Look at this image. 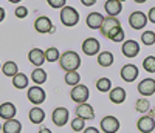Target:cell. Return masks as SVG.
I'll use <instances>...</instances> for the list:
<instances>
[{"instance_id": "41", "label": "cell", "mask_w": 155, "mask_h": 133, "mask_svg": "<svg viewBox=\"0 0 155 133\" xmlns=\"http://www.w3.org/2000/svg\"><path fill=\"white\" fill-rule=\"evenodd\" d=\"M39 133H51V130L48 127H42L41 130H39Z\"/></svg>"}, {"instance_id": "44", "label": "cell", "mask_w": 155, "mask_h": 133, "mask_svg": "<svg viewBox=\"0 0 155 133\" xmlns=\"http://www.w3.org/2000/svg\"><path fill=\"white\" fill-rule=\"evenodd\" d=\"M135 3H144V2H147V0H134Z\"/></svg>"}, {"instance_id": "8", "label": "cell", "mask_w": 155, "mask_h": 133, "mask_svg": "<svg viewBox=\"0 0 155 133\" xmlns=\"http://www.w3.org/2000/svg\"><path fill=\"white\" fill-rule=\"evenodd\" d=\"M34 30L41 34H45V33H53L54 31V26L51 23V20L45 16L42 17H37L36 22H34Z\"/></svg>"}, {"instance_id": "7", "label": "cell", "mask_w": 155, "mask_h": 133, "mask_svg": "<svg viewBox=\"0 0 155 133\" xmlns=\"http://www.w3.org/2000/svg\"><path fill=\"white\" fill-rule=\"evenodd\" d=\"M68 115L70 113H68V110L65 107H58V109H54L53 115H51V119H53L54 125L64 127V125L68 122Z\"/></svg>"}, {"instance_id": "11", "label": "cell", "mask_w": 155, "mask_h": 133, "mask_svg": "<svg viewBox=\"0 0 155 133\" xmlns=\"http://www.w3.org/2000/svg\"><path fill=\"white\" fill-rule=\"evenodd\" d=\"M138 93L141 96H152L155 93V79H143L138 84Z\"/></svg>"}, {"instance_id": "25", "label": "cell", "mask_w": 155, "mask_h": 133, "mask_svg": "<svg viewBox=\"0 0 155 133\" xmlns=\"http://www.w3.org/2000/svg\"><path fill=\"white\" fill-rule=\"evenodd\" d=\"M98 63L99 66H104V68H107V66H110L113 63V54L110 51H102L98 54Z\"/></svg>"}, {"instance_id": "16", "label": "cell", "mask_w": 155, "mask_h": 133, "mask_svg": "<svg viewBox=\"0 0 155 133\" xmlns=\"http://www.w3.org/2000/svg\"><path fill=\"white\" fill-rule=\"evenodd\" d=\"M102 22H104V16H102L101 12H90V14L87 16V19H85L87 26L92 28V30H99Z\"/></svg>"}, {"instance_id": "30", "label": "cell", "mask_w": 155, "mask_h": 133, "mask_svg": "<svg viewBox=\"0 0 155 133\" xmlns=\"http://www.w3.org/2000/svg\"><path fill=\"white\" fill-rule=\"evenodd\" d=\"M135 109H137V112H140V113H146V112L150 110V104H149V101H147L146 98H141V99L137 101Z\"/></svg>"}, {"instance_id": "32", "label": "cell", "mask_w": 155, "mask_h": 133, "mask_svg": "<svg viewBox=\"0 0 155 133\" xmlns=\"http://www.w3.org/2000/svg\"><path fill=\"white\" fill-rule=\"evenodd\" d=\"M143 66H144L146 71L155 73V56H147V57L143 60Z\"/></svg>"}, {"instance_id": "43", "label": "cell", "mask_w": 155, "mask_h": 133, "mask_svg": "<svg viewBox=\"0 0 155 133\" xmlns=\"http://www.w3.org/2000/svg\"><path fill=\"white\" fill-rule=\"evenodd\" d=\"M8 2H11V3H20L22 0H8Z\"/></svg>"}, {"instance_id": "2", "label": "cell", "mask_w": 155, "mask_h": 133, "mask_svg": "<svg viewBox=\"0 0 155 133\" xmlns=\"http://www.w3.org/2000/svg\"><path fill=\"white\" fill-rule=\"evenodd\" d=\"M101 33H102V36H106L107 39H112L118 34L123 28H121V23H120V20L116 19V17H104V22H102V25H101Z\"/></svg>"}, {"instance_id": "6", "label": "cell", "mask_w": 155, "mask_h": 133, "mask_svg": "<svg viewBox=\"0 0 155 133\" xmlns=\"http://www.w3.org/2000/svg\"><path fill=\"white\" fill-rule=\"evenodd\" d=\"M27 96H28V101H30L31 104H36V105L42 104V102L45 101V98H47L45 91H44L41 87H39V85L31 87V88L27 91Z\"/></svg>"}, {"instance_id": "31", "label": "cell", "mask_w": 155, "mask_h": 133, "mask_svg": "<svg viewBox=\"0 0 155 133\" xmlns=\"http://www.w3.org/2000/svg\"><path fill=\"white\" fill-rule=\"evenodd\" d=\"M141 42L144 45H153L155 44V31H144L141 34Z\"/></svg>"}, {"instance_id": "17", "label": "cell", "mask_w": 155, "mask_h": 133, "mask_svg": "<svg viewBox=\"0 0 155 133\" xmlns=\"http://www.w3.org/2000/svg\"><path fill=\"white\" fill-rule=\"evenodd\" d=\"M76 115L82 118V119H93L95 118V112H93V107L88 104H79L76 107Z\"/></svg>"}, {"instance_id": "29", "label": "cell", "mask_w": 155, "mask_h": 133, "mask_svg": "<svg viewBox=\"0 0 155 133\" xmlns=\"http://www.w3.org/2000/svg\"><path fill=\"white\" fill-rule=\"evenodd\" d=\"M45 56H47V60H48V62H56V60L61 59V53H59L58 48L50 47V48L45 51Z\"/></svg>"}, {"instance_id": "15", "label": "cell", "mask_w": 155, "mask_h": 133, "mask_svg": "<svg viewBox=\"0 0 155 133\" xmlns=\"http://www.w3.org/2000/svg\"><path fill=\"white\" fill-rule=\"evenodd\" d=\"M121 51H123V54L126 56V57H135V56H138V53H140V45H138V42H135V41H126L124 44H123V48H121Z\"/></svg>"}, {"instance_id": "21", "label": "cell", "mask_w": 155, "mask_h": 133, "mask_svg": "<svg viewBox=\"0 0 155 133\" xmlns=\"http://www.w3.org/2000/svg\"><path fill=\"white\" fill-rule=\"evenodd\" d=\"M109 98L113 104H123L126 99V90L121 87H115L112 88V91H109Z\"/></svg>"}, {"instance_id": "23", "label": "cell", "mask_w": 155, "mask_h": 133, "mask_svg": "<svg viewBox=\"0 0 155 133\" xmlns=\"http://www.w3.org/2000/svg\"><path fill=\"white\" fill-rule=\"evenodd\" d=\"M12 85L17 90H23L28 87V77L25 73H17L14 77H12Z\"/></svg>"}, {"instance_id": "45", "label": "cell", "mask_w": 155, "mask_h": 133, "mask_svg": "<svg viewBox=\"0 0 155 133\" xmlns=\"http://www.w3.org/2000/svg\"><path fill=\"white\" fill-rule=\"evenodd\" d=\"M118 2H126V0H118Z\"/></svg>"}, {"instance_id": "33", "label": "cell", "mask_w": 155, "mask_h": 133, "mask_svg": "<svg viewBox=\"0 0 155 133\" xmlns=\"http://www.w3.org/2000/svg\"><path fill=\"white\" fill-rule=\"evenodd\" d=\"M71 128L74 130V131H81V130H84L85 128V119H82V118H74L73 121H71Z\"/></svg>"}, {"instance_id": "18", "label": "cell", "mask_w": 155, "mask_h": 133, "mask_svg": "<svg viewBox=\"0 0 155 133\" xmlns=\"http://www.w3.org/2000/svg\"><path fill=\"white\" fill-rule=\"evenodd\" d=\"M104 8H106V12L110 17H116L123 11V5H121V2H118V0H107Z\"/></svg>"}, {"instance_id": "5", "label": "cell", "mask_w": 155, "mask_h": 133, "mask_svg": "<svg viewBox=\"0 0 155 133\" xmlns=\"http://www.w3.org/2000/svg\"><path fill=\"white\" fill-rule=\"evenodd\" d=\"M147 16L144 14V12H141V11H135L130 14V17H129V25L132 26L134 30H143L146 23H147Z\"/></svg>"}, {"instance_id": "19", "label": "cell", "mask_w": 155, "mask_h": 133, "mask_svg": "<svg viewBox=\"0 0 155 133\" xmlns=\"http://www.w3.org/2000/svg\"><path fill=\"white\" fill-rule=\"evenodd\" d=\"M14 116H16V107H14V104L3 102L2 105H0V118H2V119L8 121V119H12Z\"/></svg>"}, {"instance_id": "9", "label": "cell", "mask_w": 155, "mask_h": 133, "mask_svg": "<svg viewBox=\"0 0 155 133\" xmlns=\"http://www.w3.org/2000/svg\"><path fill=\"white\" fill-rule=\"evenodd\" d=\"M99 48H101V45H99V42L96 41L95 37H87L85 41L82 42V51H84V54H87V56L98 54Z\"/></svg>"}, {"instance_id": "46", "label": "cell", "mask_w": 155, "mask_h": 133, "mask_svg": "<svg viewBox=\"0 0 155 133\" xmlns=\"http://www.w3.org/2000/svg\"><path fill=\"white\" fill-rule=\"evenodd\" d=\"M2 127H3V125H0V130H2Z\"/></svg>"}, {"instance_id": "36", "label": "cell", "mask_w": 155, "mask_h": 133, "mask_svg": "<svg viewBox=\"0 0 155 133\" xmlns=\"http://www.w3.org/2000/svg\"><path fill=\"white\" fill-rule=\"evenodd\" d=\"M112 42H124V30H121L118 34H116V36L112 39Z\"/></svg>"}, {"instance_id": "22", "label": "cell", "mask_w": 155, "mask_h": 133, "mask_svg": "<svg viewBox=\"0 0 155 133\" xmlns=\"http://www.w3.org/2000/svg\"><path fill=\"white\" fill-rule=\"evenodd\" d=\"M28 116H30V121L33 122V124H42L44 122V119H45V112L41 109V107H33L31 110H30V113H28Z\"/></svg>"}, {"instance_id": "14", "label": "cell", "mask_w": 155, "mask_h": 133, "mask_svg": "<svg viewBox=\"0 0 155 133\" xmlns=\"http://www.w3.org/2000/svg\"><path fill=\"white\" fill-rule=\"evenodd\" d=\"M137 128L141 133H152L153 128H155L153 118H150V116H141L138 119V122H137Z\"/></svg>"}, {"instance_id": "42", "label": "cell", "mask_w": 155, "mask_h": 133, "mask_svg": "<svg viewBox=\"0 0 155 133\" xmlns=\"http://www.w3.org/2000/svg\"><path fill=\"white\" fill-rule=\"evenodd\" d=\"M149 116H150V118H155V109H150V110H149Z\"/></svg>"}, {"instance_id": "27", "label": "cell", "mask_w": 155, "mask_h": 133, "mask_svg": "<svg viewBox=\"0 0 155 133\" xmlns=\"http://www.w3.org/2000/svg\"><path fill=\"white\" fill-rule=\"evenodd\" d=\"M65 84L67 85H71V87H74V85H78L79 84V81H81V76H79V73L78 71H67L65 73Z\"/></svg>"}, {"instance_id": "24", "label": "cell", "mask_w": 155, "mask_h": 133, "mask_svg": "<svg viewBox=\"0 0 155 133\" xmlns=\"http://www.w3.org/2000/svg\"><path fill=\"white\" fill-rule=\"evenodd\" d=\"M2 71H3V74H5V76H8V77H14V76L19 73V66H17V63H16V62L8 60V62H5V63H3Z\"/></svg>"}, {"instance_id": "20", "label": "cell", "mask_w": 155, "mask_h": 133, "mask_svg": "<svg viewBox=\"0 0 155 133\" xmlns=\"http://www.w3.org/2000/svg\"><path fill=\"white\" fill-rule=\"evenodd\" d=\"M2 130H3V133H20L22 131V124H20V121L12 118V119L5 121Z\"/></svg>"}, {"instance_id": "26", "label": "cell", "mask_w": 155, "mask_h": 133, "mask_svg": "<svg viewBox=\"0 0 155 133\" xmlns=\"http://www.w3.org/2000/svg\"><path fill=\"white\" fill-rule=\"evenodd\" d=\"M31 79L36 82V85L44 84V82L47 81V73H45V70H42V68H36V70L31 73Z\"/></svg>"}, {"instance_id": "38", "label": "cell", "mask_w": 155, "mask_h": 133, "mask_svg": "<svg viewBox=\"0 0 155 133\" xmlns=\"http://www.w3.org/2000/svg\"><path fill=\"white\" fill-rule=\"evenodd\" d=\"M81 3H82L84 6H93V5L96 3V0H81Z\"/></svg>"}, {"instance_id": "13", "label": "cell", "mask_w": 155, "mask_h": 133, "mask_svg": "<svg viewBox=\"0 0 155 133\" xmlns=\"http://www.w3.org/2000/svg\"><path fill=\"white\" fill-rule=\"evenodd\" d=\"M28 59L30 62L34 65V66H42L44 62L47 60V56H45V51H42L41 48H33L30 53H28Z\"/></svg>"}, {"instance_id": "28", "label": "cell", "mask_w": 155, "mask_h": 133, "mask_svg": "<svg viewBox=\"0 0 155 133\" xmlns=\"http://www.w3.org/2000/svg\"><path fill=\"white\" fill-rule=\"evenodd\" d=\"M96 88H98L99 91H102V93L110 91V88H112L110 79H107V77H101V79H98V81H96Z\"/></svg>"}, {"instance_id": "37", "label": "cell", "mask_w": 155, "mask_h": 133, "mask_svg": "<svg viewBox=\"0 0 155 133\" xmlns=\"http://www.w3.org/2000/svg\"><path fill=\"white\" fill-rule=\"evenodd\" d=\"M147 19H149V22L155 23V6L149 9V14H147Z\"/></svg>"}, {"instance_id": "34", "label": "cell", "mask_w": 155, "mask_h": 133, "mask_svg": "<svg viewBox=\"0 0 155 133\" xmlns=\"http://www.w3.org/2000/svg\"><path fill=\"white\" fill-rule=\"evenodd\" d=\"M14 14H16V17H19V19H25V17L28 16V9H27V6L19 5V6L16 8V11H14Z\"/></svg>"}, {"instance_id": "39", "label": "cell", "mask_w": 155, "mask_h": 133, "mask_svg": "<svg viewBox=\"0 0 155 133\" xmlns=\"http://www.w3.org/2000/svg\"><path fill=\"white\" fill-rule=\"evenodd\" d=\"M84 133H99V130L96 127H87L84 128Z\"/></svg>"}, {"instance_id": "12", "label": "cell", "mask_w": 155, "mask_h": 133, "mask_svg": "<svg viewBox=\"0 0 155 133\" xmlns=\"http://www.w3.org/2000/svg\"><path fill=\"white\" fill-rule=\"evenodd\" d=\"M121 77H123V81H126V82H134L135 79L138 77V68H137V65H134V63L124 65L123 68H121Z\"/></svg>"}, {"instance_id": "3", "label": "cell", "mask_w": 155, "mask_h": 133, "mask_svg": "<svg viewBox=\"0 0 155 133\" xmlns=\"http://www.w3.org/2000/svg\"><path fill=\"white\" fill-rule=\"evenodd\" d=\"M61 22L65 26H74L79 22V12L71 6H64L61 9Z\"/></svg>"}, {"instance_id": "40", "label": "cell", "mask_w": 155, "mask_h": 133, "mask_svg": "<svg viewBox=\"0 0 155 133\" xmlns=\"http://www.w3.org/2000/svg\"><path fill=\"white\" fill-rule=\"evenodd\" d=\"M5 19V9L2 8V6H0V22H2Z\"/></svg>"}, {"instance_id": "1", "label": "cell", "mask_w": 155, "mask_h": 133, "mask_svg": "<svg viewBox=\"0 0 155 133\" xmlns=\"http://www.w3.org/2000/svg\"><path fill=\"white\" fill-rule=\"evenodd\" d=\"M59 65L65 71H78V68L81 66V57L76 51H65L61 54Z\"/></svg>"}, {"instance_id": "35", "label": "cell", "mask_w": 155, "mask_h": 133, "mask_svg": "<svg viewBox=\"0 0 155 133\" xmlns=\"http://www.w3.org/2000/svg\"><path fill=\"white\" fill-rule=\"evenodd\" d=\"M48 2V5L51 6V8H64L65 6V0H47Z\"/></svg>"}, {"instance_id": "10", "label": "cell", "mask_w": 155, "mask_h": 133, "mask_svg": "<svg viewBox=\"0 0 155 133\" xmlns=\"http://www.w3.org/2000/svg\"><path fill=\"white\" fill-rule=\"evenodd\" d=\"M101 128L104 133H116L120 128V121L115 116H106L101 121Z\"/></svg>"}, {"instance_id": "4", "label": "cell", "mask_w": 155, "mask_h": 133, "mask_svg": "<svg viewBox=\"0 0 155 133\" xmlns=\"http://www.w3.org/2000/svg\"><path fill=\"white\" fill-rule=\"evenodd\" d=\"M88 96H90V90H88L87 85H82V84L74 85V87L71 88V91H70V98H71L76 104H84V102H87Z\"/></svg>"}]
</instances>
